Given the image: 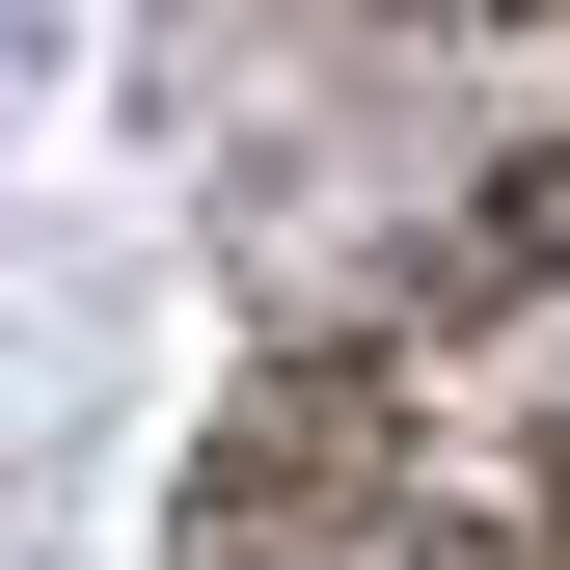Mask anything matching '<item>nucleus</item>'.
I'll use <instances>...</instances> for the list:
<instances>
[{"instance_id":"1","label":"nucleus","mask_w":570,"mask_h":570,"mask_svg":"<svg viewBox=\"0 0 570 570\" xmlns=\"http://www.w3.org/2000/svg\"><path fill=\"white\" fill-rule=\"evenodd\" d=\"M218 570H570V517H462V489H407V462L299 381V407L245 435V489H218Z\"/></svg>"}]
</instances>
